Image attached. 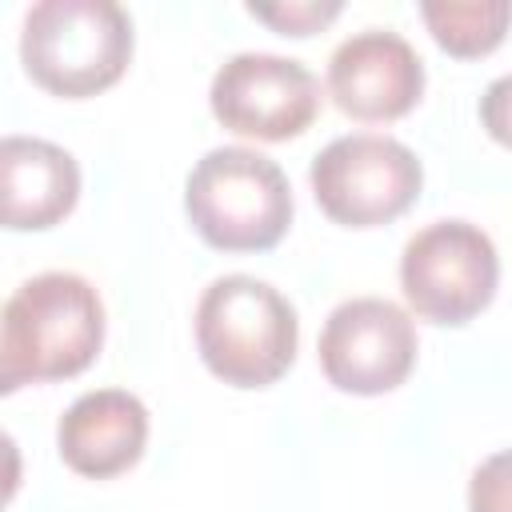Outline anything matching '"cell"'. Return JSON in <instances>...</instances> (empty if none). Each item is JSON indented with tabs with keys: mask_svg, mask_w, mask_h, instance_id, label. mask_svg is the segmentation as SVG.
I'll return each instance as SVG.
<instances>
[{
	"mask_svg": "<svg viewBox=\"0 0 512 512\" xmlns=\"http://www.w3.org/2000/svg\"><path fill=\"white\" fill-rule=\"evenodd\" d=\"M104 344V300L76 272L24 280L0 316V392L80 376Z\"/></svg>",
	"mask_w": 512,
	"mask_h": 512,
	"instance_id": "1",
	"label": "cell"
},
{
	"mask_svg": "<svg viewBox=\"0 0 512 512\" xmlns=\"http://www.w3.org/2000/svg\"><path fill=\"white\" fill-rule=\"evenodd\" d=\"M300 344L296 308L268 280L232 272L204 288L196 304V348L212 376L232 388L276 384Z\"/></svg>",
	"mask_w": 512,
	"mask_h": 512,
	"instance_id": "2",
	"label": "cell"
},
{
	"mask_svg": "<svg viewBox=\"0 0 512 512\" xmlns=\"http://www.w3.org/2000/svg\"><path fill=\"white\" fill-rule=\"evenodd\" d=\"M132 16L112 0H40L24 16V72L52 96L88 100L132 64Z\"/></svg>",
	"mask_w": 512,
	"mask_h": 512,
	"instance_id": "3",
	"label": "cell"
},
{
	"mask_svg": "<svg viewBox=\"0 0 512 512\" xmlns=\"http://www.w3.org/2000/svg\"><path fill=\"white\" fill-rule=\"evenodd\" d=\"M184 212L216 252H268L292 224V188L272 156L224 144L188 172Z\"/></svg>",
	"mask_w": 512,
	"mask_h": 512,
	"instance_id": "4",
	"label": "cell"
},
{
	"mask_svg": "<svg viewBox=\"0 0 512 512\" xmlns=\"http://www.w3.org/2000/svg\"><path fill=\"white\" fill-rule=\"evenodd\" d=\"M320 212L344 228H380L404 216L424 184L416 152L380 132L336 136L308 168Z\"/></svg>",
	"mask_w": 512,
	"mask_h": 512,
	"instance_id": "5",
	"label": "cell"
},
{
	"mask_svg": "<svg viewBox=\"0 0 512 512\" xmlns=\"http://www.w3.org/2000/svg\"><path fill=\"white\" fill-rule=\"evenodd\" d=\"M500 280V256L484 228L468 220H436L400 252V288L408 308L440 328L480 316Z\"/></svg>",
	"mask_w": 512,
	"mask_h": 512,
	"instance_id": "6",
	"label": "cell"
},
{
	"mask_svg": "<svg viewBox=\"0 0 512 512\" xmlns=\"http://www.w3.org/2000/svg\"><path fill=\"white\" fill-rule=\"evenodd\" d=\"M212 116L252 140H292L320 112V80L308 64L276 52H240L220 64L208 88Z\"/></svg>",
	"mask_w": 512,
	"mask_h": 512,
	"instance_id": "7",
	"label": "cell"
},
{
	"mask_svg": "<svg viewBox=\"0 0 512 512\" xmlns=\"http://www.w3.org/2000/svg\"><path fill=\"white\" fill-rule=\"evenodd\" d=\"M320 368L332 388L352 396H380L416 368L412 316L380 296H352L336 304L320 328Z\"/></svg>",
	"mask_w": 512,
	"mask_h": 512,
	"instance_id": "8",
	"label": "cell"
},
{
	"mask_svg": "<svg viewBox=\"0 0 512 512\" xmlns=\"http://www.w3.org/2000/svg\"><path fill=\"white\" fill-rule=\"evenodd\" d=\"M328 96L364 124L408 116L424 96V60L392 28H364L348 36L328 60Z\"/></svg>",
	"mask_w": 512,
	"mask_h": 512,
	"instance_id": "9",
	"label": "cell"
},
{
	"mask_svg": "<svg viewBox=\"0 0 512 512\" xmlns=\"http://www.w3.org/2000/svg\"><path fill=\"white\" fill-rule=\"evenodd\" d=\"M148 444V408L124 388H96L68 404L56 424L60 460L88 480L128 472Z\"/></svg>",
	"mask_w": 512,
	"mask_h": 512,
	"instance_id": "10",
	"label": "cell"
},
{
	"mask_svg": "<svg viewBox=\"0 0 512 512\" xmlns=\"http://www.w3.org/2000/svg\"><path fill=\"white\" fill-rule=\"evenodd\" d=\"M0 192L4 228L40 232L60 224L80 200V164L52 140L4 136L0 144Z\"/></svg>",
	"mask_w": 512,
	"mask_h": 512,
	"instance_id": "11",
	"label": "cell"
},
{
	"mask_svg": "<svg viewBox=\"0 0 512 512\" xmlns=\"http://www.w3.org/2000/svg\"><path fill=\"white\" fill-rule=\"evenodd\" d=\"M420 16H424L432 40L448 56H460V60L496 52L512 28L508 0H424Z\"/></svg>",
	"mask_w": 512,
	"mask_h": 512,
	"instance_id": "12",
	"label": "cell"
},
{
	"mask_svg": "<svg viewBox=\"0 0 512 512\" xmlns=\"http://www.w3.org/2000/svg\"><path fill=\"white\" fill-rule=\"evenodd\" d=\"M344 12L340 0H280V4H248V16L268 24L280 36H312Z\"/></svg>",
	"mask_w": 512,
	"mask_h": 512,
	"instance_id": "13",
	"label": "cell"
},
{
	"mask_svg": "<svg viewBox=\"0 0 512 512\" xmlns=\"http://www.w3.org/2000/svg\"><path fill=\"white\" fill-rule=\"evenodd\" d=\"M468 512H512V448L488 456L468 480Z\"/></svg>",
	"mask_w": 512,
	"mask_h": 512,
	"instance_id": "14",
	"label": "cell"
},
{
	"mask_svg": "<svg viewBox=\"0 0 512 512\" xmlns=\"http://www.w3.org/2000/svg\"><path fill=\"white\" fill-rule=\"evenodd\" d=\"M480 124H484V132L496 144L512 148V72L496 76L484 88V96H480Z\"/></svg>",
	"mask_w": 512,
	"mask_h": 512,
	"instance_id": "15",
	"label": "cell"
}]
</instances>
